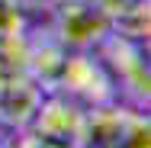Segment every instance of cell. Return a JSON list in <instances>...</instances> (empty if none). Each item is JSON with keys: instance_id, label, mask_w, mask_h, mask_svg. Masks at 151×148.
<instances>
[{"instance_id": "cell-6", "label": "cell", "mask_w": 151, "mask_h": 148, "mask_svg": "<svg viewBox=\"0 0 151 148\" xmlns=\"http://www.w3.org/2000/svg\"><path fill=\"white\" fill-rule=\"evenodd\" d=\"M48 93L42 90V84L29 77V74H10L0 87V129L6 132H23L29 129L42 100Z\"/></svg>"}, {"instance_id": "cell-5", "label": "cell", "mask_w": 151, "mask_h": 148, "mask_svg": "<svg viewBox=\"0 0 151 148\" xmlns=\"http://www.w3.org/2000/svg\"><path fill=\"white\" fill-rule=\"evenodd\" d=\"M81 126H84V106H77L74 100H68L61 93H48L32 119L29 132H35L39 139L58 148H77Z\"/></svg>"}, {"instance_id": "cell-7", "label": "cell", "mask_w": 151, "mask_h": 148, "mask_svg": "<svg viewBox=\"0 0 151 148\" xmlns=\"http://www.w3.org/2000/svg\"><path fill=\"white\" fill-rule=\"evenodd\" d=\"M35 3L39 0H0V39L32 29Z\"/></svg>"}, {"instance_id": "cell-4", "label": "cell", "mask_w": 151, "mask_h": 148, "mask_svg": "<svg viewBox=\"0 0 151 148\" xmlns=\"http://www.w3.org/2000/svg\"><path fill=\"white\" fill-rule=\"evenodd\" d=\"M100 61L106 64L109 77L116 90H122L135 110H148L151 100V74H148V55H145V45L142 42H129L119 35H109L100 48H96Z\"/></svg>"}, {"instance_id": "cell-3", "label": "cell", "mask_w": 151, "mask_h": 148, "mask_svg": "<svg viewBox=\"0 0 151 148\" xmlns=\"http://www.w3.org/2000/svg\"><path fill=\"white\" fill-rule=\"evenodd\" d=\"M48 29L68 52H96L113 35V23L90 0H77L48 10Z\"/></svg>"}, {"instance_id": "cell-10", "label": "cell", "mask_w": 151, "mask_h": 148, "mask_svg": "<svg viewBox=\"0 0 151 148\" xmlns=\"http://www.w3.org/2000/svg\"><path fill=\"white\" fill-rule=\"evenodd\" d=\"M6 148H58V145H52V142L39 139V135L29 132V129H23V132H13V135H10Z\"/></svg>"}, {"instance_id": "cell-1", "label": "cell", "mask_w": 151, "mask_h": 148, "mask_svg": "<svg viewBox=\"0 0 151 148\" xmlns=\"http://www.w3.org/2000/svg\"><path fill=\"white\" fill-rule=\"evenodd\" d=\"M77 148H151L148 113L135 106H119V100L84 110Z\"/></svg>"}, {"instance_id": "cell-12", "label": "cell", "mask_w": 151, "mask_h": 148, "mask_svg": "<svg viewBox=\"0 0 151 148\" xmlns=\"http://www.w3.org/2000/svg\"><path fill=\"white\" fill-rule=\"evenodd\" d=\"M6 77H10V71H6L3 64H0V87H3V81H6Z\"/></svg>"}, {"instance_id": "cell-9", "label": "cell", "mask_w": 151, "mask_h": 148, "mask_svg": "<svg viewBox=\"0 0 151 148\" xmlns=\"http://www.w3.org/2000/svg\"><path fill=\"white\" fill-rule=\"evenodd\" d=\"M90 3L96 6V10H103V13L109 16V23H113L116 16L135 10V6H145V3H151V0H90Z\"/></svg>"}, {"instance_id": "cell-13", "label": "cell", "mask_w": 151, "mask_h": 148, "mask_svg": "<svg viewBox=\"0 0 151 148\" xmlns=\"http://www.w3.org/2000/svg\"><path fill=\"white\" fill-rule=\"evenodd\" d=\"M3 148H6V145H3Z\"/></svg>"}, {"instance_id": "cell-2", "label": "cell", "mask_w": 151, "mask_h": 148, "mask_svg": "<svg viewBox=\"0 0 151 148\" xmlns=\"http://www.w3.org/2000/svg\"><path fill=\"white\" fill-rule=\"evenodd\" d=\"M55 93L74 100L84 110L106 106V103L119 100V90H116L106 64L100 61L96 52H68V61H64V71H61Z\"/></svg>"}, {"instance_id": "cell-8", "label": "cell", "mask_w": 151, "mask_h": 148, "mask_svg": "<svg viewBox=\"0 0 151 148\" xmlns=\"http://www.w3.org/2000/svg\"><path fill=\"white\" fill-rule=\"evenodd\" d=\"M113 35L148 45V35H151V3L135 6V10H129V13L116 16V19H113Z\"/></svg>"}, {"instance_id": "cell-11", "label": "cell", "mask_w": 151, "mask_h": 148, "mask_svg": "<svg viewBox=\"0 0 151 148\" xmlns=\"http://www.w3.org/2000/svg\"><path fill=\"white\" fill-rule=\"evenodd\" d=\"M48 6H61V3H77V0H45Z\"/></svg>"}]
</instances>
